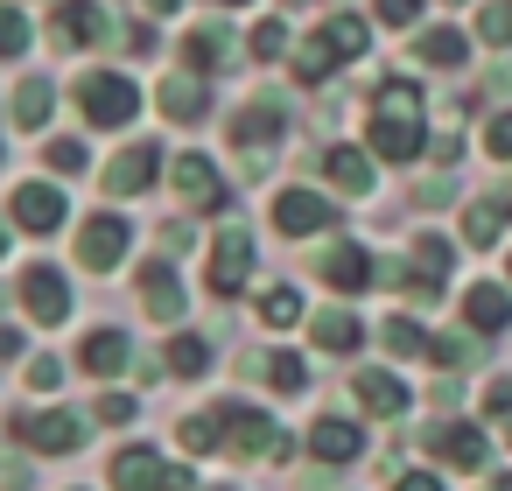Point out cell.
<instances>
[{"label": "cell", "mask_w": 512, "mask_h": 491, "mask_svg": "<svg viewBox=\"0 0 512 491\" xmlns=\"http://www.w3.org/2000/svg\"><path fill=\"white\" fill-rule=\"evenodd\" d=\"M176 190H183L190 204H225V183H218L211 155H176Z\"/></svg>", "instance_id": "22"}, {"label": "cell", "mask_w": 512, "mask_h": 491, "mask_svg": "<svg viewBox=\"0 0 512 491\" xmlns=\"http://www.w3.org/2000/svg\"><path fill=\"white\" fill-rule=\"evenodd\" d=\"M246 274H253V232L246 225H225L218 232V246H211V295H239L246 288Z\"/></svg>", "instance_id": "6"}, {"label": "cell", "mask_w": 512, "mask_h": 491, "mask_svg": "<svg viewBox=\"0 0 512 491\" xmlns=\"http://www.w3.org/2000/svg\"><path fill=\"white\" fill-rule=\"evenodd\" d=\"M22 484H29V470L15 456H0V491H22Z\"/></svg>", "instance_id": "49"}, {"label": "cell", "mask_w": 512, "mask_h": 491, "mask_svg": "<svg viewBox=\"0 0 512 491\" xmlns=\"http://www.w3.org/2000/svg\"><path fill=\"white\" fill-rule=\"evenodd\" d=\"M211 421H218V449H225V456H246V463H253V456H267V463H288V456H295V442H288V435H281V428H274L260 407H239V400H225Z\"/></svg>", "instance_id": "2"}, {"label": "cell", "mask_w": 512, "mask_h": 491, "mask_svg": "<svg viewBox=\"0 0 512 491\" xmlns=\"http://www.w3.org/2000/svg\"><path fill=\"white\" fill-rule=\"evenodd\" d=\"M428 358H442V365H470V358H477V337H428Z\"/></svg>", "instance_id": "38"}, {"label": "cell", "mask_w": 512, "mask_h": 491, "mask_svg": "<svg viewBox=\"0 0 512 491\" xmlns=\"http://www.w3.org/2000/svg\"><path fill=\"white\" fill-rule=\"evenodd\" d=\"M22 302H29V316H36V323H64V316H71V288H64V274H57V267H29Z\"/></svg>", "instance_id": "15"}, {"label": "cell", "mask_w": 512, "mask_h": 491, "mask_svg": "<svg viewBox=\"0 0 512 491\" xmlns=\"http://www.w3.org/2000/svg\"><path fill=\"white\" fill-rule=\"evenodd\" d=\"M78 106H85L92 127H127L134 106H141V92H134V78H120V71H85V78H78Z\"/></svg>", "instance_id": "3"}, {"label": "cell", "mask_w": 512, "mask_h": 491, "mask_svg": "<svg viewBox=\"0 0 512 491\" xmlns=\"http://www.w3.org/2000/svg\"><path fill=\"white\" fill-rule=\"evenodd\" d=\"M351 393H358V407H365V414H379V421L407 414V386H400L393 372H379V365H365V372L351 379Z\"/></svg>", "instance_id": "16"}, {"label": "cell", "mask_w": 512, "mask_h": 491, "mask_svg": "<svg viewBox=\"0 0 512 491\" xmlns=\"http://www.w3.org/2000/svg\"><path fill=\"white\" fill-rule=\"evenodd\" d=\"M267 379H274V393H302L309 386V365L295 351H267Z\"/></svg>", "instance_id": "34"}, {"label": "cell", "mask_w": 512, "mask_h": 491, "mask_svg": "<svg viewBox=\"0 0 512 491\" xmlns=\"http://www.w3.org/2000/svg\"><path fill=\"white\" fill-rule=\"evenodd\" d=\"M260 323H274V330L302 323V295H295V288H267V295H260Z\"/></svg>", "instance_id": "33"}, {"label": "cell", "mask_w": 512, "mask_h": 491, "mask_svg": "<svg viewBox=\"0 0 512 491\" xmlns=\"http://www.w3.org/2000/svg\"><path fill=\"white\" fill-rule=\"evenodd\" d=\"M15 435H22L29 449H43V456H71V449L85 442V421L64 414V407H43V414H15Z\"/></svg>", "instance_id": "7"}, {"label": "cell", "mask_w": 512, "mask_h": 491, "mask_svg": "<svg viewBox=\"0 0 512 491\" xmlns=\"http://www.w3.org/2000/svg\"><path fill=\"white\" fill-rule=\"evenodd\" d=\"M162 365H169V372H183V379H197V372L211 365V344H204L197 330H176V337H169V358H162Z\"/></svg>", "instance_id": "29"}, {"label": "cell", "mask_w": 512, "mask_h": 491, "mask_svg": "<svg viewBox=\"0 0 512 491\" xmlns=\"http://www.w3.org/2000/svg\"><path fill=\"white\" fill-rule=\"evenodd\" d=\"M316 36L330 43V57H337V64H351V57H365V22H358V15H330V22H323Z\"/></svg>", "instance_id": "27"}, {"label": "cell", "mask_w": 512, "mask_h": 491, "mask_svg": "<svg viewBox=\"0 0 512 491\" xmlns=\"http://www.w3.org/2000/svg\"><path fill=\"white\" fill-rule=\"evenodd\" d=\"M463 239H470V246H491V239H498V211H491V204H477V211H470V225H463Z\"/></svg>", "instance_id": "42"}, {"label": "cell", "mask_w": 512, "mask_h": 491, "mask_svg": "<svg viewBox=\"0 0 512 491\" xmlns=\"http://www.w3.org/2000/svg\"><path fill=\"white\" fill-rule=\"evenodd\" d=\"M0 253H8V225H0Z\"/></svg>", "instance_id": "53"}, {"label": "cell", "mask_w": 512, "mask_h": 491, "mask_svg": "<svg viewBox=\"0 0 512 491\" xmlns=\"http://www.w3.org/2000/svg\"><path fill=\"white\" fill-rule=\"evenodd\" d=\"M29 50V22H22V8H0V57H22Z\"/></svg>", "instance_id": "36"}, {"label": "cell", "mask_w": 512, "mask_h": 491, "mask_svg": "<svg viewBox=\"0 0 512 491\" xmlns=\"http://www.w3.org/2000/svg\"><path fill=\"white\" fill-rule=\"evenodd\" d=\"M323 176H330L344 197H365V190H372V162H365V148H330V155H323Z\"/></svg>", "instance_id": "23"}, {"label": "cell", "mask_w": 512, "mask_h": 491, "mask_svg": "<svg viewBox=\"0 0 512 491\" xmlns=\"http://www.w3.org/2000/svg\"><path fill=\"white\" fill-rule=\"evenodd\" d=\"M449 260H456V246H449V239H435V232H421V239H414V274L449 281Z\"/></svg>", "instance_id": "31"}, {"label": "cell", "mask_w": 512, "mask_h": 491, "mask_svg": "<svg viewBox=\"0 0 512 491\" xmlns=\"http://www.w3.org/2000/svg\"><path fill=\"white\" fill-rule=\"evenodd\" d=\"M372 8H379L386 29H414L421 22V0H372Z\"/></svg>", "instance_id": "41"}, {"label": "cell", "mask_w": 512, "mask_h": 491, "mask_svg": "<svg viewBox=\"0 0 512 491\" xmlns=\"http://www.w3.org/2000/svg\"><path fill=\"white\" fill-rule=\"evenodd\" d=\"M43 162H50L57 176H78V169H85V148H78V141H50V148H43Z\"/></svg>", "instance_id": "40"}, {"label": "cell", "mask_w": 512, "mask_h": 491, "mask_svg": "<svg viewBox=\"0 0 512 491\" xmlns=\"http://www.w3.org/2000/svg\"><path fill=\"white\" fill-rule=\"evenodd\" d=\"M330 225H337V211H330L316 190H281V197H274V232L309 239V232H330Z\"/></svg>", "instance_id": "11"}, {"label": "cell", "mask_w": 512, "mask_h": 491, "mask_svg": "<svg viewBox=\"0 0 512 491\" xmlns=\"http://www.w3.org/2000/svg\"><path fill=\"white\" fill-rule=\"evenodd\" d=\"M127 50H134V57H155L162 43H155V29H148V22H134V29H127Z\"/></svg>", "instance_id": "46"}, {"label": "cell", "mask_w": 512, "mask_h": 491, "mask_svg": "<svg viewBox=\"0 0 512 491\" xmlns=\"http://www.w3.org/2000/svg\"><path fill=\"white\" fill-rule=\"evenodd\" d=\"M78 365H85V372L106 386V379L127 365V337H120V330H85V344H78Z\"/></svg>", "instance_id": "18"}, {"label": "cell", "mask_w": 512, "mask_h": 491, "mask_svg": "<svg viewBox=\"0 0 512 491\" xmlns=\"http://www.w3.org/2000/svg\"><path fill=\"white\" fill-rule=\"evenodd\" d=\"M183 64H190V71H211V78H218V71L232 64V36H225L218 22L190 29V43H183Z\"/></svg>", "instance_id": "19"}, {"label": "cell", "mask_w": 512, "mask_h": 491, "mask_svg": "<svg viewBox=\"0 0 512 491\" xmlns=\"http://www.w3.org/2000/svg\"><path fill=\"white\" fill-rule=\"evenodd\" d=\"M141 8H148V15H176V8H183V0H141Z\"/></svg>", "instance_id": "52"}, {"label": "cell", "mask_w": 512, "mask_h": 491, "mask_svg": "<svg viewBox=\"0 0 512 491\" xmlns=\"http://www.w3.org/2000/svg\"><path fill=\"white\" fill-rule=\"evenodd\" d=\"M78 260H85V267H99V274H113V267L127 260V218L92 211V218H85V232H78Z\"/></svg>", "instance_id": "9"}, {"label": "cell", "mask_w": 512, "mask_h": 491, "mask_svg": "<svg viewBox=\"0 0 512 491\" xmlns=\"http://www.w3.org/2000/svg\"><path fill=\"white\" fill-rule=\"evenodd\" d=\"M484 141H491V155H498V162H512V113H498V120L484 127Z\"/></svg>", "instance_id": "43"}, {"label": "cell", "mask_w": 512, "mask_h": 491, "mask_svg": "<svg viewBox=\"0 0 512 491\" xmlns=\"http://www.w3.org/2000/svg\"><path fill=\"white\" fill-rule=\"evenodd\" d=\"M15 225L22 232H57L64 225V190L57 183H22L15 190Z\"/></svg>", "instance_id": "14"}, {"label": "cell", "mask_w": 512, "mask_h": 491, "mask_svg": "<svg viewBox=\"0 0 512 491\" xmlns=\"http://www.w3.org/2000/svg\"><path fill=\"white\" fill-rule=\"evenodd\" d=\"M15 127H29V134H43L50 127V113H57V85L50 78H22V92H15Z\"/></svg>", "instance_id": "20"}, {"label": "cell", "mask_w": 512, "mask_h": 491, "mask_svg": "<svg viewBox=\"0 0 512 491\" xmlns=\"http://www.w3.org/2000/svg\"><path fill=\"white\" fill-rule=\"evenodd\" d=\"M204 106H211V99H204V85H197V78H169V85H162V113H169V120L197 127V120H204Z\"/></svg>", "instance_id": "26"}, {"label": "cell", "mask_w": 512, "mask_h": 491, "mask_svg": "<svg viewBox=\"0 0 512 491\" xmlns=\"http://www.w3.org/2000/svg\"><path fill=\"white\" fill-rule=\"evenodd\" d=\"M309 337H316V351H358V344H365V323H358L351 309H323V316L309 323Z\"/></svg>", "instance_id": "24"}, {"label": "cell", "mask_w": 512, "mask_h": 491, "mask_svg": "<svg viewBox=\"0 0 512 491\" xmlns=\"http://www.w3.org/2000/svg\"><path fill=\"white\" fill-rule=\"evenodd\" d=\"M232 141H239V148L281 141V106H274V99H246V113H232Z\"/></svg>", "instance_id": "21"}, {"label": "cell", "mask_w": 512, "mask_h": 491, "mask_svg": "<svg viewBox=\"0 0 512 491\" xmlns=\"http://www.w3.org/2000/svg\"><path fill=\"white\" fill-rule=\"evenodd\" d=\"M477 36L484 43H512V0H491V8L477 15Z\"/></svg>", "instance_id": "35"}, {"label": "cell", "mask_w": 512, "mask_h": 491, "mask_svg": "<svg viewBox=\"0 0 512 491\" xmlns=\"http://www.w3.org/2000/svg\"><path fill=\"white\" fill-rule=\"evenodd\" d=\"M316 274H323V288H337V295H358V288H372V281H379V260H372L365 246L337 239V246L316 260Z\"/></svg>", "instance_id": "10"}, {"label": "cell", "mask_w": 512, "mask_h": 491, "mask_svg": "<svg viewBox=\"0 0 512 491\" xmlns=\"http://www.w3.org/2000/svg\"><path fill=\"white\" fill-rule=\"evenodd\" d=\"M463 323H470L477 337H498V330H512V288H498V281H477V288H463Z\"/></svg>", "instance_id": "13"}, {"label": "cell", "mask_w": 512, "mask_h": 491, "mask_svg": "<svg viewBox=\"0 0 512 491\" xmlns=\"http://www.w3.org/2000/svg\"><path fill=\"white\" fill-rule=\"evenodd\" d=\"M99 421H113V428L134 421V400H127V393H106V400H99Z\"/></svg>", "instance_id": "44"}, {"label": "cell", "mask_w": 512, "mask_h": 491, "mask_svg": "<svg viewBox=\"0 0 512 491\" xmlns=\"http://www.w3.org/2000/svg\"><path fill=\"white\" fill-rule=\"evenodd\" d=\"M22 351V330H8V323H0V358H15Z\"/></svg>", "instance_id": "51"}, {"label": "cell", "mask_w": 512, "mask_h": 491, "mask_svg": "<svg viewBox=\"0 0 512 491\" xmlns=\"http://www.w3.org/2000/svg\"><path fill=\"white\" fill-rule=\"evenodd\" d=\"M309 449H316V463H351V456L365 449V435H358V421H344V414H316Z\"/></svg>", "instance_id": "17"}, {"label": "cell", "mask_w": 512, "mask_h": 491, "mask_svg": "<svg viewBox=\"0 0 512 491\" xmlns=\"http://www.w3.org/2000/svg\"><path fill=\"white\" fill-rule=\"evenodd\" d=\"M183 449H190V456H211V449H218V421L190 414V421H183Z\"/></svg>", "instance_id": "39"}, {"label": "cell", "mask_w": 512, "mask_h": 491, "mask_svg": "<svg viewBox=\"0 0 512 491\" xmlns=\"http://www.w3.org/2000/svg\"><path fill=\"white\" fill-rule=\"evenodd\" d=\"M57 379H64L57 358H29V386H57Z\"/></svg>", "instance_id": "47"}, {"label": "cell", "mask_w": 512, "mask_h": 491, "mask_svg": "<svg viewBox=\"0 0 512 491\" xmlns=\"http://www.w3.org/2000/svg\"><path fill=\"white\" fill-rule=\"evenodd\" d=\"M169 155L155 148V141H134V148H120L113 162H106V190L113 197H134V190H148L155 183V169H162Z\"/></svg>", "instance_id": "12"}, {"label": "cell", "mask_w": 512, "mask_h": 491, "mask_svg": "<svg viewBox=\"0 0 512 491\" xmlns=\"http://www.w3.org/2000/svg\"><path fill=\"white\" fill-rule=\"evenodd\" d=\"M253 57H260V64L288 57V29H281V22H260V29H253Z\"/></svg>", "instance_id": "37"}, {"label": "cell", "mask_w": 512, "mask_h": 491, "mask_svg": "<svg viewBox=\"0 0 512 491\" xmlns=\"http://www.w3.org/2000/svg\"><path fill=\"white\" fill-rule=\"evenodd\" d=\"M463 57H470V43H463L456 29H428V36H421V64H435V71H456Z\"/></svg>", "instance_id": "30"}, {"label": "cell", "mask_w": 512, "mask_h": 491, "mask_svg": "<svg viewBox=\"0 0 512 491\" xmlns=\"http://www.w3.org/2000/svg\"><path fill=\"white\" fill-rule=\"evenodd\" d=\"M330 71H337L330 43H323V36H309V43H302V57H295V78H302V85H323Z\"/></svg>", "instance_id": "32"}, {"label": "cell", "mask_w": 512, "mask_h": 491, "mask_svg": "<svg viewBox=\"0 0 512 491\" xmlns=\"http://www.w3.org/2000/svg\"><path fill=\"white\" fill-rule=\"evenodd\" d=\"M484 204H491V211H498V218H505V211H512V183H498V190H491V197H484Z\"/></svg>", "instance_id": "50"}, {"label": "cell", "mask_w": 512, "mask_h": 491, "mask_svg": "<svg viewBox=\"0 0 512 491\" xmlns=\"http://www.w3.org/2000/svg\"><path fill=\"white\" fill-rule=\"evenodd\" d=\"M141 302H148V316H162V323H176V316H183V288H176V274L148 260V281H141Z\"/></svg>", "instance_id": "25"}, {"label": "cell", "mask_w": 512, "mask_h": 491, "mask_svg": "<svg viewBox=\"0 0 512 491\" xmlns=\"http://www.w3.org/2000/svg\"><path fill=\"white\" fill-rule=\"evenodd\" d=\"M379 344H386L393 358H428V330H421L414 316H393V323H379Z\"/></svg>", "instance_id": "28"}, {"label": "cell", "mask_w": 512, "mask_h": 491, "mask_svg": "<svg viewBox=\"0 0 512 491\" xmlns=\"http://www.w3.org/2000/svg\"><path fill=\"white\" fill-rule=\"evenodd\" d=\"M50 36H57L64 50H99V43L113 36V15L99 8V0H64V8L50 15Z\"/></svg>", "instance_id": "8"}, {"label": "cell", "mask_w": 512, "mask_h": 491, "mask_svg": "<svg viewBox=\"0 0 512 491\" xmlns=\"http://www.w3.org/2000/svg\"><path fill=\"white\" fill-rule=\"evenodd\" d=\"M393 491H449L435 470H407V477H393Z\"/></svg>", "instance_id": "45"}, {"label": "cell", "mask_w": 512, "mask_h": 491, "mask_svg": "<svg viewBox=\"0 0 512 491\" xmlns=\"http://www.w3.org/2000/svg\"><path fill=\"white\" fill-rule=\"evenodd\" d=\"M505 449H512V421H505Z\"/></svg>", "instance_id": "55"}, {"label": "cell", "mask_w": 512, "mask_h": 491, "mask_svg": "<svg viewBox=\"0 0 512 491\" xmlns=\"http://www.w3.org/2000/svg\"><path fill=\"white\" fill-rule=\"evenodd\" d=\"M113 491H197V477L169 470L155 449H120L113 456Z\"/></svg>", "instance_id": "4"}, {"label": "cell", "mask_w": 512, "mask_h": 491, "mask_svg": "<svg viewBox=\"0 0 512 491\" xmlns=\"http://www.w3.org/2000/svg\"><path fill=\"white\" fill-rule=\"evenodd\" d=\"M421 442H428V456L449 463V470H484V456H491V442H484L477 421H435Z\"/></svg>", "instance_id": "5"}, {"label": "cell", "mask_w": 512, "mask_h": 491, "mask_svg": "<svg viewBox=\"0 0 512 491\" xmlns=\"http://www.w3.org/2000/svg\"><path fill=\"white\" fill-rule=\"evenodd\" d=\"M421 141H428L421 92H414L407 78L379 85V99H372V155H379V162H414V155H421Z\"/></svg>", "instance_id": "1"}, {"label": "cell", "mask_w": 512, "mask_h": 491, "mask_svg": "<svg viewBox=\"0 0 512 491\" xmlns=\"http://www.w3.org/2000/svg\"><path fill=\"white\" fill-rule=\"evenodd\" d=\"M218 8H246V0H218Z\"/></svg>", "instance_id": "54"}, {"label": "cell", "mask_w": 512, "mask_h": 491, "mask_svg": "<svg viewBox=\"0 0 512 491\" xmlns=\"http://www.w3.org/2000/svg\"><path fill=\"white\" fill-rule=\"evenodd\" d=\"M449 197H456L449 176H428V183H421V204H449Z\"/></svg>", "instance_id": "48"}]
</instances>
